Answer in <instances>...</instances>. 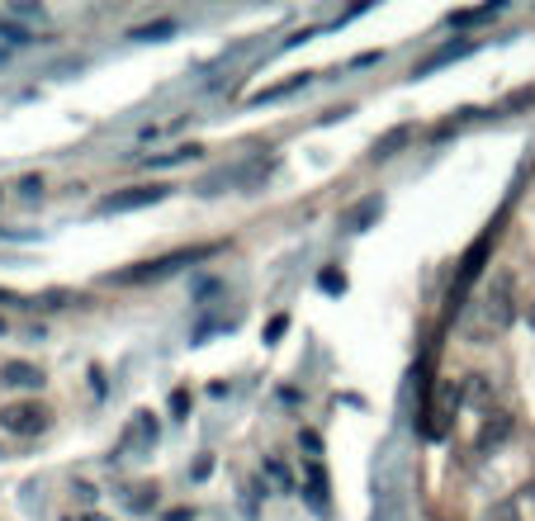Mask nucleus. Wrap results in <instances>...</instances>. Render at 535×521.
Segmentation results:
<instances>
[{
    "instance_id": "8",
    "label": "nucleus",
    "mask_w": 535,
    "mask_h": 521,
    "mask_svg": "<svg viewBox=\"0 0 535 521\" xmlns=\"http://www.w3.org/2000/svg\"><path fill=\"white\" fill-rule=\"evenodd\" d=\"M308 498H313V507H318V512H327V474H322L318 460L308 465Z\"/></svg>"
},
{
    "instance_id": "10",
    "label": "nucleus",
    "mask_w": 535,
    "mask_h": 521,
    "mask_svg": "<svg viewBox=\"0 0 535 521\" xmlns=\"http://www.w3.org/2000/svg\"><path fill=\"white\" fill-rule=\"evenodd\" d=\"M469 398H474V403H488V398H493V379H488V375H469Z\"/></svg>"
},
{
    "instance_id": "7",
    "label": "nucleus",
    "mask_w": 535,
    "mask_h": 521,
    "mask_svg": "<svg viewBox=\"0 0 535 521\" xmlns=\"http://www.w3.org/2000/svg\"><path fill=\"white\" fill-rule=\"evenodd\" d=\"M0 384H10V389H38V384H43V375H38V365L15 360V365H5V370H0Z\"/></svg>"
},
{
    "instance_id": "2",
    "label": "nucleus",
    "mask_w": 535,
    "mask_h": 521,
    "mask_svg": "<svg viewBox=\"0 0 535 521\" xmlns=\"http://www.w3.org/2000/svg\"><path fill=\"white\" fill-rule=\"evenodd\" d=\"M512 318H517V304H512V275L502 270V275H493V289H488V299H483V323L493 327V332H502V327H512Z\"/></svg>"
},
{
    "instance_id": "11",
    "label": "nucleus",
    "mask_w": 535,
    "mask_h": 521,
    "mask_svg": "<svg viewBox=\"0 0 535 521\" xmlns=\"http://www.w3.org/2000/svg\"><path fill=\"white\" fill-rule=\"evenodd\" d=\"M190 157H199V147H176V152H161V157H152V166H176V162H190Z\"/></svg>"
},
{
    "instance_id": "18",
    "label": "nucleus",
    "mask_w": 535,
    "mask_h": 521,
    "mask_svg": "<svg viewBox=\"0 0 535 521\" xmlns=\"http://www.w3.org/2000/svg\"><path fill=\"white\" fill-rule=\"evenodd\" d=\"M531 327H535V304H531Z\"/></svg>"
},
{
    "instance_id": "4",
    "label": "nucleus",
    "mask_w": 535,
    "mask_h": 521,
    "mask_svg": "<svg viewBox=\"0 0 535 521\" xmlns=\"http://www.w3.org/2000/svg\"><path fill=\"white\" fill-rule=\"evenodd\" d=\"M204 252H176V256H166V261H147V266H138V270H119L114 280L119 285H143V280H166L171 270H180L185 261H199Z\"/></svg>"
},
{
    "instance_id": "16",
    "label": "nucleus",
    "mask_w": 535,
    "mask_h": 521,
    "mask_svg": "<svg viewBox=\"0 0 535 521\" xmlns=\"http://www.w3.org/2000/svg\"><path fill=\"white\" fill-rule=\"evenodd\" d=\"M498 521H521V517H517V507H502V512H498Z\"/></svg>"
},
{
    "instance_id": "6",
    "label": "nucleus",
    "mask_w": 535,
    "mask_h": 521,
    "mask_svg": "<svg viewBox=\"0 0 535 521\" xmlns=\"http://www.w3.org/2000/svg\"><path fill=\"white\" fill-rule=\"evenodd\" d=\"M408 143H412V124H398V128H389V133L379 138L370 157H375V162H389V157H398V152H403Z\"/></svg>"
},
{
    "instance_id": "17",
    "label": "nucleus",
    "mask_w": 535,
    "mask_h": 521,
    "mask_svg": "<svg viewBox=\"0 0 535 521\" xmlns=\"http://www.w3.org/2000/svg\"><path fill=\"white\" fill-rule=\"evenodd\" d=\"M76 521H109V517H100V512H86V517H76Z\"/></svg>"
},
{
    "instance_id": "5",
    "label": "nucleus",
    "mask_w": 535,
    "mask_h": 521,
    "mask_svg": "<svg viewBox=\"0 0 535 521\" xmlns=\"http://www.w3.org/2000/svg\"><path fill=\"white\" fill-rule=\"evenodd\" d=\"M379 214H384V199L370 195V199H360L356 209H346V218H341V223H346L351 233H365V228H370V223H375Z\"/></svg>"
},
{
    "instance_id": "14",
    "label": "nucleus",
    "mask_w": 535,
    "mask_h": 521,
    "mask_svg": "<svg viewBox=\"0 0 535 521\" xmlns=\"http://www.w3.org/2000/svg\"><path fill=\"white\" fill-rule=\"evenodd\" d=\"M72 493H76V498H81V503H86V507H90V503H95V498H100V493H95V488H90V484H76V488H72Z\"/></svg>"
},
{
    "instance_id": "3",
    "label": "nucleus",
    "mask_w": 535,
    "mask_h": 521,
    "mask_svg": "<svg viewBox=\"0 0 535 521\" xmlns=\"http://www.w3.org/2000/svg\"><path fill=\"white\" fill-rule=\"evenodd\" d=\"M0 427L10 436H38L48 427V408H38V403H5L0 408Z\"/></svg>"
},
{
    "instance_id": "13",
    "label": "nucleus",
    "mask_w": 535,
    "mask_h": 521,
    "mask_svg": "<svg viewBox=\"0 0 535 521\" xmlns=\"http://www.w3.org/2000/svg\"><path fill=\"white\" fill-rule=\"evenodd\" d=\"M266 469H270V479H275V484H280V488H289V469L280 465V460H270Z\"/></svg>"
},
{
    "instance_id": "9",
    "label": "nucleus",
    "mask_w": 535,
    "mask_h": 521,
    "mask_svg": "<svg viewBox=\"0 0 535 521\" xmlns=\"http://www.w3.org/2000/svg\"><path fill=\"white\" fill-rule=\"evenodd\" d=\"M502 15V5L498 0H493V5H479V10H455V15H450V24H483V19H498Z\"/></svg>"
},
{
    "instance_id": "1",
    "label": "nucleus",
    "mask_w": 535,
    "mask_h": 521,
    "mask_svg": "<svg viewBox=\"0 0 535 521\" xmlns=\"http://www.w3.org/2000/svg\"><path fill=\"white\" fill-rule=\"evenodd\" d=\"M171 195V185H128V190H114V195L100 199V214H133V209H147V204H161Z\"/></svg>"
},
{
    "instance_id": "12",
    "label": "nucleus",
    "mask_w": 535,
    "mask_h": 521,
    "mask_svg": "<svg viewBox=\"0 0 535 521\" xmlns=\"http://www.w3.org/2000/svg\"><path fill=\"white\" fill-rule=\"evenodd\" d=\"M19 195H24V199H43V176H24V180H19Z\"/></svg>"
},
{
    "instance_id": "15",
    "label": "nucleus",
    "mask_w": 535,
    "mask_h": 521,
    "mask_svg": "<svg viewBox=\"0 0 535 521\" xmlns=\"http://www.w3.org/2000/svg\"><path fill=\"white\" fill-rule=\"evenodd\" d=\"M19 19H43V10H34V5H15Z\"/></svg>"
}]
</instances>
